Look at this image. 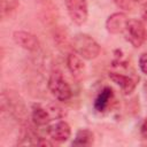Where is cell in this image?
Returning a JSON list of instances; mask_svg holds the SVG:
<instances>
[{"label":"cell","mask_w":147,"mask_h":147,"mask_svg":"<svg viewBox=\"0 0 147 147\" xmlns=\"http://www.w3.org/2000/svg\"><path fill=\"white\" fill-rule=\"evenodd\" d=\"M114 99V91L111 87L109 86H105L100 92L99 94L96 95V98L94 99V102H93V107H94V110L98 111V113H105L111 100Z\"/></svg>","instance_id":"obj_11"},{"label":"cell","mask_w":147,"mask_h":147,"mask_svg":"<svg viewBox=\"0 0 147 147\" xmlns=\"http://www.w3.org/2000/svg\"><path fill=\"white\" fill-rule=\"evenodd\" d=\"M67 13L76 25H83L88 17V6L86 0H64Z\"/></svg>","instance_id":"obj_7"},{"label":"cell","mask_w":147,"mask_h":147,"mask_svg":"<svg viewBox=\"0 0 147 147\" xmlns=\"http://www.w3.org/2000/svg\"><path fill=\"white\" fill-rule=\"evenodd\" d=\"M140 14H141V18L145 23H147V1L142 3L141 9H140Z\"/></svg>","instance_id":"obj_18"},{"label":"cell","mask_w":147,"mask_h":147,"mask_svg":"<svg viewBox=\"0 0 147 147\" xmlns=\"http://www.w3.org/2000/svg\"><path fill=\"white\" fill-rule=\"evenodd\" d=\"M94 136L88 129H79L71 142L72 146H91L93 144Z\"/></svg>","instance_id":"obj_13"},{"label":"cell","mask_w":147,"mask_h":147,"mask_svg":"<svg viewBox=\"0 0 147 147\" xmlns=\"http://www.w3.org/2000/svg\"><path fill=\"white\" fill-rule=\"evenodd\" d=\"M65 111L57 103H48L46 106L33 103L31 107V119L37 126H45L54 119L62 118Z\"/></svg>","instance_id":"obj_2"},{"label":"cell","mask_w":147,"mask_h":147,"mask_svg":"<svg viewBox=\"0 0 147 147\" xmlns=\"http://www.w3.org/2000/svg\"><path fill=\"white\" fill-rule=\"evenodd\" d=\"M13 40L17 46L29 52H36L39 49V46H40V41L38 37L29 31H23V30L14 31Z\"/></svg>","instance_id":"obj_8"},{"label":"cell","mask_w":147,"mask_h":147,"mask_svg":"<svg viewBox=\"0 0 147 147\" xmlns=\"http://www.w3.org/2000/svg\"><path fill=\"white\" fill-rule=\"evenodd\" d=\"M1 109L16 119L23 121L26 116L24 101L14 91H3L1 93Z\"/></svg>","instance_id":"obj_4"},{"label":"cell","mask_w":147,"mask_h":147,"mask_svg":"<svg viewBox=\"0 0 147 147\" xmlns=\"http://www.w3.org/2000/svg\"><path fill=\"white\" fill-rule=\"evenodd\" d=\"M138 64H139V68L141 70L142 74L147 75V53H142L139 57V61H138Z\"/></svg>","instance_id":"obj_16"},{"label":"cell","mask_w":147,"mask_h":147,"mask_svg":"<svg viewBox=\"0 0 147 147\" xmlns=\"http://www.w3.org/2000/svg\"><path fill=\"white\" fill-rule=\"evenodd\" d=\"M119 8L125 9V10H130L132 9L138 2L139 0H113Z\"/></svg>","instance_id":"obj_15"},{"label":"cell","mask_w":147,"mask_h":147,"mask_svg":"<svg viewBox=\"0 0 147 147\" xmlns=\"http://www.w3.org/2000/svg\"><path fill=\"white\" fill-rule=\"evenodd\" d=\"M71 47L84 60H94L99 56L101 48L98 41L87 33H76L71 39Z\"/></svg>","instance_id":"obj_1"},{"label":"cell","mask_w":147,"mask_h":147,"mask_svg":"<svg viewBox=\"0 0 147 147\" xmlns=\"http://www.w3.org/2000/svg\"><path fill=\"white\" fill-rule=\"evenodd\" d=\"M124 37L134 48H139L146 40L147 31L142 21L137 18H129L124 29Z\"/></svg>","instance_id":"obj_6"},{"label":"cell","mask_w":147,"mask_h":147,"mask_svg":"<svg viewBox=\"0 0 147 147\" xmlns=\"http://www.w3.org/2000/svg\"><path fill=\"white\" fill-rule=\"evenodd\" d=\"M144 93H145V96H146V99H147V80H146L145 84H144Z\"/></svg>","instance_id":"obj_19"},{"label":"cell","mask_w":147,"mask_h":147,"mask_svg":"<svg viewBox=\"0 0 147 147\" xmlns=\"http://www.w3.org/2000/svg\"><path fill=\"white\" fill-rule=\"evenodd\" d=\"M127 21H129V17L126 16L125 13H122V11L114 13L106 21V30L111 34L123 33Z\"/></svg>","instance_id":"obj_10"},{"label":"cell","mask_w":147,"mask_h":147,"mask_svg":"<svg viewBox=\"0 0 147 147\" xmlns=\"http://www.w3.org/2000/svg\"><path fill=\"white\" fill-rule=\"evenodd\" d=\"M47 86L52 95L59 101H68L72 96V90L60 71H53L48 78Z\"/></svg>","instance_id":"obj_5"},{"label":"cell","mask_w":147,"mask_h":147,"mask_svg":"<svg viewBox=\"0 0 147 147\" xmlns=\"http://www.w3.org/2000/svg\"><path fill=\"white\" fill-rule=\"evenodd\" d=\"M67 68L74 77H80L85 70V64L83 62V57H80L77 53H69L67 55Z\"/></svg>","instance_id":"obj_12"},{"label":"cell","mask_w":147,"mask_h":147,"mask_svg":"<svg viewBox=\"0 0 147 147\" xmlns=\"http://www.w3.org/2000/svg\"><path fill=\"white\" fill-rule=\"evenodd\" d=\"M140 133H141V136L147 140V117L142 121V123H141V125H140Z\"/></svg>","instance_id":"obj_17"},{"label":"cell","mask_w":147,"mask_h":147,"mask_svg":"<svg viewBox=\"0 0 147 147\" xmlns=\"http://www.w3.org/2000/svg\"><path fill=\"white\" fill-rule=\"evenodd\" d=\"M111 67L114 68V70L109 71V78L119 86V88L122 90V92L127 95L131 94L133 92V90L136 88L137 82L139 78H137L136 76L132 75H126L124 72V70L129 67L127 62L122 61V60H115L111 63Z\"/></svg>","instance_id":"obj_3"},{"label":"cell","mask_w":147,"mask_h":147,"mask_svg":"<svg viewBox=\"0 0 147 147\" xmlns=\"http://www.w3.org/2000/svg\"><path fill=\"white\" fill-rule=\"evenodd\" d=\"M146 39H147V34H146Z\"/></svg>","instance_id":"obj_20"},{"label":"cell","mask_w":147,"mask_h":147,"mask_svg":"<svg viewBox=\"0 0 147 147\" xmlns=\"http://www.w3.org/2000/svg\"><path fill=\"white\" fill-rule=\"evenodd\" d=\"M20 5L18 0H1V16H9L13 11L17 9Z\"/></svg>","instance_id":"obj_14"},{"label":"cell","mask_w":147,"mask_h":147,"mask_svg":"<svg viewBox=\"0 0 147 147\" xmlns=\"http://www.w3.org/2000/svg\"><path fill=\"white\" fill-rule=\"evenodd\" d=\"M47 132L52 140L57 142H64L71 136V127L65 121H57L48 126Z\"/></svg>","instance_id":"obj_9"}]
</instances>
